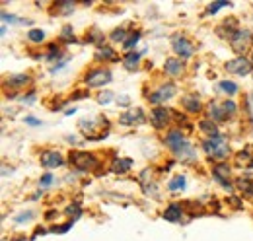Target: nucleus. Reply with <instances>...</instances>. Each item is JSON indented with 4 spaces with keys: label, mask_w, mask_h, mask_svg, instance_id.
Wrapping results in <instances>:
<instances>
[{
    "label": "nucleus",
    "mask_w": 253,
    "mask_h": 241,
    "mask_svg": "<svg viewBox=\"0 0 253 241\" xmlns=\"http://www.w3.org/2000/svg\"><path fill=\"white\" fill-rule=\"evenodd\" d=\"M203 150L207 152V156L211 160L224 161L228 158V154H230V146H228L226 136L216 134V136H209L207 140H203Z\"/></svg>",
    "instance_id": "nucleus-2"
},
{
    "label": "nucleus",
    "mask_w": 253,
    "mask_h": 241,
    "mask_svg": "<svg viewBox=\"0 0 253 241\" xmlns=\"http://www.w3.org/2000/svg\"><path fill=\"white\" fill-rule=\"evenodd\" d=\"M238 189L242 191V193H246V195H250L252 197L253 195V183L248 179H240L238 181Z\"/></svg>",
    "instance_id": "nucleus-29"
},
{
    "label": "nucleus",
    "mask_w": 253,
    "mask_h": 241,
    "mask_svg": "<svg viewBox=\"0 0 253 241\" xmlns=\"http://www.w3.org/2000/svg\"><path fill=\"white\" fill-rule=\"evenodd\" d=\"M164 72L169 76H179L183 72V62L177 59H168L164 64Z\"/></svg>",
    "instance_id": "nucleus-15"
},
{
    "label": "nucleus",
    "mask_w": 253,
    "mask_h": 241,
    "mask_svg": "<svg viewBox=\"0 0 253 241\" xmlns=\"http://www.w3.org/2000/svg\"><path fill=\"white\" fill-rule=\"evenodd\" d=\"M230 6V2H214V4H209L207 10H205V16H211V14H216L220 8H226Z\"/></svg>",
    "instance_id": "nucleus-28"
},
{
    "label": "nucleus",
    "mask_w": 253,
    "mask_h": 241,
    "mask_svg": "<svg viewBox=\"0 0 253 241\" xmlns=\"http://www.w3.org/2000/svg\"><path fill=\"white\" fill-rule=\"evenodd\" d=\"M117 101H119L121 105H126V103H128V97H126V95H121V97H119Z\"/></svg>",
    "instance_id": "nucleus-37"
},
{
    "label": "nucleus",
    "mask_w": 253,
    "mask_h": 241,
    "mask_svg": "<svg viewBox=\"0 0 253 241\" xmlns=\"http://www.w3.org/2000/svg\"><path fill=\"white\" fill-rule=\"evenodd\" d=\"M26 122H28V124H30V126H39V124H43V122H41V120L39 119H35V117H26Z\"/></svg>",
    "instance_id": "nucleus-35"
},
{
    "label": "nucleus",
    "mask_w": 253,
    "mask_h": 241,
    "mask_svg": "<svg viewBox=\"0 0 253 241\" xmlns=\"http://www.w3.org/2000/svg\"><path fill=\"white\" fill-rule=\"evenodd\" d=\"M55 181V177H53V173H45L41 179H39V187H49L51 183Z\"/></svg>",
    "instance_id": "nucleus-32"
},
{
    "label": "nucleus",
    "mask_w": 253,
    "mask_h": 241,
    "mask_svg": "<svg viewBox=\"0 0 253 241\" xmlns=\"http://www.w3.org/2000/svg\"><path fill=\"white\" fill-rule=\"evenodd\" d=\"M253 43V35L250 30H236V33L230 37V45L238 55H244Z\"/></svg>",
    "instance_id": "nucleus-3"
},
{
    "label": "nucleus",
    "mask_w": 253,
    "mask_h": 241,
    "mask_svg": "<svg viewBox=\"0 0 253 241\" xmlns=\"http://www.w3.org/2000/svg\"><path fill=\"white\" fill-rule=\"evenodd\" d=\"M33 216V212H22V214H20V216H18V218H16V220H14V222H16V224H24V222H28V220H30V218H32Z\"/></svg>",
    "instance_id": "nucleus-33"
},
{
    "label": "nucleus",
    "mask_w": 253,
    "mask_h": 241,
    "mask_svg": "<svg viewBox=\"0 0 253 241\" xmlns=\"http://www.w3.org/2000/svg\"><path fill=\"white\" fill-rule=\"evenodd\" d=\"M212 175H214V179L218 181V183H222L224 189H232V185H230V169H228L226 163H218L212 169Z\"/></svg>",
    "instance_id": "nucleus-12"
},
{
    "label": "nucleus",
    "mask_w": 253,
    "mask_h": 241,
    "mask_svg": "<svg viewBox=\"0 0 253 241\" xmlns=\"http://www.w3.org/2000/svg\"><path fill=\"white\" fill-rule=\"evenodd\" d=\"M175 93H177V88H175L173 84H164V86H160L158 90L154 91V93H152L148 99H150L152 103H162V101L171 99Z\"/></svg>",
    "instance_id": "nucleus-8"
},
{
    "label": "nucleus",
    "mask_w": 253,
    "mask_h": 241,
    "mask_svg": "<svg viewBox=\"0 0 253 241\" xmlns=\"http://www.w3.org/2000/svg\"><path fill=\"white\" fill-rule=\"evenodd\" d=\"M61 37H63L64 41H74V33H72V28H70V26H64L63 33H61Z\"/></svg>",
    "instance_id": "nucleus-31"
},
{
    "label": "nucleus",
    "mask_w": 253,
    "mask_h": 241,
    "mask_svg": "<svg viewBox=\"0 0 253 241\" xmlns=\"http://www.w3.org/2000/svg\"><path fill=\"white\" fill-rule=\"evenodd\" d=\"M30 82V76L28 74H14L8 78V86L12 88H20V86H26Z\"/></svg>",
    "instance_id": "nucleus-23"
},
{
    "label": "nucleus",
    "mask_w": 253,
    "mask_h": 241,
    "mask_svg": "<svg viewBox=\"0 0 253 241\" xmlns=\"http://www.w3.org/2000/svg\"><path fill=\"white\" fill-rule=\"evenodd\" d=\"M236 163L244 169H253V144H248L244 150L236 156Z\"/></svg>",
    "instance_id": "nucleus-11"
},
{
    "label": "nucleus",
    "mask_w": 253,
    "mask_h": 241,
    "mask_svg": "<svg viewBox=\"0 0 253 241\" xmlns=\"http://www.w3.org/2000/svg\"><path fill=\"white\" fill-rule=\"evenodd\" d=\"M84 80H86V84L90 88H99V86H105V84L111 82V72L105 70V68H95V70H90L86 74Z\"/></svg>",
    "instance_id": "nucleus-6"
},
{
    "label": "nucleus",
    "mask_w": 253,
    "mask_h": 241,
    "mask_svg": "<svg viewBox=\"0 0 253 241\" xmlns=\"http://www.w3.org/2000/svg\"><path fill=\"white\" fill-rule=\"evenodd\" d=\"M130 33L125 30V28H119V30H113V33H111V41H121V43H125L126 41V37H128Z\"/></svg>",
    "instance_id": "nucleus-26"
},
{
    "label": "nucleus",
    "mask_w": 253,
    "mask_h": 241,
    "mask_svg": "<svg viewBox=\"0 0 253 241\" xmlns=\"http://www.w3.org/2000/svg\"><path fill=\"white\" fill-rule=\"evenodd\" d=\"M130 167H132V160L130 158H121V156H117L113 161H111V171L113 173H126V171H130Z\"/></svg>",
    "instance_id": "nucleus-14"
},
{
    "label": "nucleus",
    "mask_w": 253,
    "mask_h": 241,
    "mask_svg": "<svg viewBox=\"0 0 253 241\" xmlns=\"http://www.w3.org/2000/svg\"><path fill=\"white\" fill-rule=\"evenodd\" d=\"M80 132L88 138V140H101L107 132H109V122L105 117H88L78 122Z\"/></svg>",
    "instance_id": "nucleus-1"
},
{
    "label": "nucleus",
    "mask_w": 253,
    "mask_h": 241,
    "mask_svg": "<svg viewBox=\"0 0 253 241\" xmlns=\"http://www.w3.org/2000/svg\"><path fill=\"white\" fill-rule=\"evenodd\" d=\"M171 47H173L175 55L179 57V60L189 59V57H193V53H195L193 43H191L185 35H181V33H177V35L171 37Z\"/></svg>",
    "instance_id": "nucleus-4"
},
{
    "label": "nucleus",
    "mask_w": 253,
    "mask_h": 241,
    "mask_svg": "<svg viewBox=\"0 0 253 241\" xmlns=\"http://www.w3.org/2000/svg\"><path fill=\"white\" fill-rule=\"evenodd\" d=\"M183 105H185V109H187L189 113L201 111V101L197 99V95H185V97H183Z\"/></svg>",
    "instance_id": "nucleus-21"
},
{
    "label": "nucleus",
    "mask_w": 253,
    "mask_h": 241,
    "mask_svg": "<svg viewBox=\"0 0 253 241\" xmlns=\"http://www.w3.org/2000/svg\"><path fill=\"white\" fill-rule=\"evenodd\" d=\"M70 163L78 171H92L95 165H97V160H95L92 154H86V152H72L70 154Z\"/></svg>",
    "instance_id": "nucleus-5"
},
{
    "label": "nucleus",
    "mask_w": 253,
    "mask_h": 241,
    "mask_svg": "<svg viewBox=\"0 0 253 241\" xmlns=\"http://www.w3.org/2000/svg\"><path fill=\"white\" fill-rule=\"evenodd\" d=\"M185 183H187L185 175H175L173 179L168 183V189H169L171 193H179V191H183V189H185Z\"/></svg>",
    "instance_id": "nucleus-20"
},
{
    "label": "nucleus",
    "mask_w": 253,
    "mask_h": 241,
    "mask_svg": "<svg viewBox=\"0 0 253 241\" xmlns=\"http://www.w3.org/2000/svg\"><path fill=\"white\" fill-rule=\"evenodd\" d=\"M138 60H140V55L138 53H126L123 57V66L126 70H134L138 66Z\"/></svg>",
    "instance_id": "nucleus-22"
},
{
    "label": "nucleus",
    "mask_w": 253,
    "mask_h": 241,
    "mask_svg": "<svg viewBox=\"0 0 253 241\" xmlns=\"http://www.w3.org/2000/svg\"><path fill=\"white\" fill-rule=\"evenodd\" d=\"M150 120H152V124H154L156 128H164V126L168 124V120H169V109H166V107H156V109L152 111V115H150Z\"/></svg>",
    "instance_id": "nucleus-13"
},
{
    "label": "nucleus",
    "mask_w": 253,
    "mask_h": 241,
    "mask_svg": "<svg viewBox=\"0 0 253 241\" xmlns=\"http://www.w3.org/2000/svg\"><path fill=\"white\" fill-rule=\"evenodd\" d=\"M248 109H250V113L253 115V93L248 95Z\"/></svg>",
    "instance_id": "nucleus-36"
},
{
    "label": "nucleus",
    "mask_w": 253,
    "mask_h": 241,
    "mask_svg": "<svg viewBox=\"0 0 253 241\" xmlns=\"http://www.w3.org/2000/svg\"><path fill=\"white\" fill-rule=\"evenodd\" d=\"M199 128L203 130V132H207L209 136H216L218 134V128H216V124H214V120H201V124H199Z\"/></svg>",
    "instance_id": "nucleus-24"
},
{
    "label": "nucleus",
    "mask_w": 253,
    "mask_h": 241,
    "mask_svg": "<svg viewBox=\"0 0 253 241\" xmlns=\"http://www.w3.org/2000/svg\"><path fill=\"white\" fill-rule=\"evenodd\" d=\"M218 90H220L222 93H226V95H236V93L240 91V88H238V84L232 82V80H222V82H218Z\"/></svg>",
    "instance_id": "nucleus-18"
},
{
    "label": "nucleus",
    "mask_w": 253,
    "mask_h": 241,
    "mask_svg": "<svg viewBox=\"0 0 253 241\" xmlns=\"http://www.w3.org/2000/svg\"><path fill=\"white\" fill-rule=\"evenodd\" d=\"M181 206L179 204H171V206H168L166 212H164V220H168V222H179L181 220Z\"/></svg>",
    "instance_id": "nucleus-17"
},
{
    "label": "nucleus",
    "mask_w": 253,
    "mask_h": 241,
    "mask_svg": "<svg viewBox=\"0 0 253 241\" xmlns=\"http://www.w3.org/2000/svg\"><path fill=\"white\" fill-rule=\"evenodd\" d=\"M236 107H238V105H236L234 101H224V103H222V109H224V113H226V117H228V119L236 113Z\"/></svg>",
    "instance_id": "nucleus-30"
},
{
    "label": "nucleus",
    "mask_w": 253,
    "mask_h": 241,
    "mask_svg": "<svg viewBox=\"0 0 253 241\" xmlns=\"http://www.w3.org/2000/svg\"><path fill=\"white\" fill-rule=\"evenodd\" d=\"M209 115H211V119L214 120H226L228 117H226V113H224V109H222V103H218V101H212L211 105H209Z\"/></svg>",
    "instance_id": "nucleus-16"
},
{
    "label": "nucleus",
    "mask_w": 253,
    "mask_h": 241,
    "mask_svg": "<svg viewBox=\"0 0 253 241\" xmlns=\"http://www.w3.org/2000/svg\"><path fill=\"white\" fill-rule=\"evenodd\" d=\"M28 39H30L32 43H41V41L45 39V31L43 30H30L28 31Z\"/></svg>",
    "instance_id": "nucleus-27"
},
{
    "label": "nucleus",
    "mask_w": 253,
    "mask_h": 241,
    "mask_svg": "<svg viewBox=\"0 0 253 241\" xmlns=\"http://www.w3.org/2000/svg\"><path fill=\"white\" fill-rule=\"evenodd\" d=\"M138 39H140V31H132V33L126 37L125 43H123V49H125V51H128V53H132V49L136 47Z\"/></svg>",
    "instance_id": "nucleus-25"
},
{
    "label": "nucleus",
    "mask_w": 253,
    "mask_h": 241,
    "mask_svg": "<svg viewBox=\"0 0 253 241\" xmlns=\"http://www.w3.org/2000/svg\"><path fill=\"white\" fill-rule=\"evenodd\" d=\"M119 122L125 126H132V124H142L144 122V113L142 109H126L123 115H119Z\"/></svg>",
    "instance_id": "nucleus-9"
},
{
    "label": "nucleus",
    "mask_w": 253,
    "mask_h": 241,
    "mask_svg": "<svg viewBox=\"0 0 253 241\" xmlns=\"http://www.w3.org/2000/svg\"><path fill=\"white\" fill-rule=\"evenodd\" d=\"M252 62H253V55H252Z\"/></svg>",
    "instance_id": "nucleus-38"
},
{
    "label": "nucleus",
    "mask_w": 253,
    "mask_h": 241,
    "mask_svg": "<svg viewBox=\"0 0 253 241\" xmlns=\"http://www.w3.org/2000/svg\"><path fill=\"white\" fill-rule=\"evenodd\" d=\"M252 66H253L252 60H248L246 57H238V59L226 62L224 68H226L230 74H240V76H244V74H250V72H252Z\"/></svg>",
    "instance_id": "nucleus-7"
},
{
    "label": "nucleus",
    "mask_w": 253,
    "mask_h": 241,
    "mask_svg": "<svg viewBox=\"0 0 253 241\" xmlns=\"http://www.w3.org/2000/svg\"><path fill=\"white\" fill-rule=\"evenodd\" d=\"M97 59L103 60H117V53L111 49V47H105V45H99L97 47V53H95Z\"/></svg>",
    "instance_id": "nucleus-19"
},
{
    "label": "nucleus",
    "mask_w": 253,
    "mask_h": 241,
    "mask_svg": "<svg viewBox=\"0 0 253 241\" xmlns=\"http://www.w3.org/2000/svg\"><path fill=\"white\" fill-rule=\"evenodd\" d=\"M111 99H113V95H111V91H103V93H101V95L97 97V101H99V103H109Z\"/></svg>",
    "instance_id": "nucleus-34"
},
{
    "label": "nucleus",
    "mask_w": 253,
    "mask_h": 241,
    "mask_svg": "<svg viewBox=\"0 0 253 241\" xmlns=\"http://www.w3.org/2000/svg\"><path fill=\"white\" fill-rule=\"evenodd\" d=\"M39 161H41V165H43V167H49V169H53V167H61V165L64 163L63 156L55 150L43 152V154H41V158H39Z\"/></svg>",
    "instance_id": "nucleus-10"
}]
</instances>
